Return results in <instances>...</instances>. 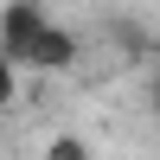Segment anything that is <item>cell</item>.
<instances>
[{
    "mask_svg": "<svg viewBox=\"0 0 160 160\" xmlns=\"http://www.w3.org/2000/svg\"><path fill=\"white\" fill-rule=\"evenodd\" d=\"M77 58H83V38H77L71 26H58V19H45L19 51H13V64H19V71H32V77H64Z\"/></svg>",
    "mask_w": 160,
    "mask_h": 160,
    "instance_id": "obj_1",
    "label": "cell"
},
{
    "mask_svg": "<svg viewBox=\"0 0 160 160\" xmlns=\"http://www.w3.org/2000/svg\"><path fill=\"white\" fill-rule=\"evenodd\" d=\"M45 19H51V13H45V0H0V51L13 58V51H19L26 38L45 26Z\"/></svg>",
    "mask_w": 160,
    "mask_h": 160,
    "instance_id": "obj_2",
    "label": "cell"
},
{
    "mask_svg": "<svg viewBox=\"0 0 160 160\" xmlns=\"http://www.w3.org/2000/svg\"><path fill=\"white\" fill-rule=\"evenodd\" d=\"M45 160H96V148H90V135H77V128H58V135L45 141Z\"/></svg>",
    "mask_w": 160,
    "mask_h": 160,
    "instance_id": "obj_3",
    "label": "cell"
},
{
    "mask_svg": "<svg viewBox=\"0 0 160 160\" xmlns=\"http://www.w3.org/2000/svg\"><path fill=\"white\" fill-rule=\"evenodd\" d=\"M13 102H19V64L0 51V109H13Z\"/></svg>",
    "mask_w": 160,
    "mask_h": 160,
    "instance_id": "obj_4",
    "label": "cell"
},
{
    "mask_svg": "<svg viewBox=\"0 0 160 160\" xmlns=\"http://www.w3.org/2000/svg\"><path fill=\"white\" fill-rule=\"evenodd\" d=\"M148 109H154V122H160V71H148Z\"/></svg>",
    "mask_w": 160,
    "mask_h": 160,
    "instance_id": "obj_5",
    "label": "cell"
}]
</instances>
